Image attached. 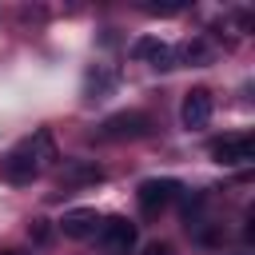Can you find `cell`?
<instances>
[{
	"mask_svg": "<svg viewBox=\"0 0 255 255\" xmlns=\"http://www.w3.org/2000/svg\"><path fill=\"white\" fill-rule=\"evenodd\" d=\"M100 247H104V255H131V247H135V223L131 219H124V215H108V219H100Z\"/></svg>",
	"mask_w": 255,
	"mask_h": 255,
	"instance_id": "obj_1",
	"label": "cell"
},
{
	"mask_svg": "<svg viewBox=\"0 0 255 255\" xmlns=\"http://www.w3.org/2000/svg\"><path fill=\"white\" fill-rule=\"evenodd\" d=\"M179 191H183L179 179H143L139 191H135V199H139V211H143V215H159Z\"/></svg>",
	"mask_w": 255,
	"mask_h": 255,
	"instance_id": "obj_2",
	"label": "cell"
},
{
	"mask_svg": "<svg viewBox=\"0 0 255 255\" xmlns=\"http://www.w3.org/2000/svg\"><path fill=\"white\" fill-rule=\"evenodd\" d=\"M151 131V116L147 112H116L104 120V135L108 139H143Z\"/></svg>",
	"mask_w": 255,
	"mask_h": 255,
	"instance_id": "obj_3",
	"label": "cell"
},
{
	"mask_svg": "<svg viewBox=\"0 0 255 255\" xmlns=\"http://www.w3.org/2000/svg\"><path fill=\"white\" fill-rule=\"evenodd\" d=\"M40 175V163H36V151H32V139L16 143L8 155H4V179L8 183H32Z\"/></svg>",
	"mask_w": 255,
	"mask_h": 255,
	"instance_id": "obj_4",
	"label": "cell"
},
{
	"mask_svg": "<svg viewBox=\"0 0 255 255\" xmlns=\"http://www.w3.org/2000/svg\"><path fill=\"white\" fill-rule=\"evenodd\" d=\"M211 112H215V96H211L207 88H191V92L183 96V104H179V120H183V128H191V131L207 128Z\"/></svg>",
	"mask_w": 255,
	"mask_h": 255,
	"instance_id": "obj_5",
	"label": "cell"
},
{
	"mask_svg": "<svg viewBox=\"0 0 255 255\" xmlns=\"http://www.w3.org/2000/svg\"><path fill=\"white\" fill-rule=\"evenodd\" d=\"M211 159L223 163V167L251 163V159H255V139H251V135H223V139L211 143Z\"/></svg>",
	"mask_w": 255,
	"mask_h": 255,
	"instance_id": "obj_6",
	"label": "cell"
},
{
	"mask_svg": "<svg viewBox=\"0 0 255 255\" xmlns=\"http://www.w3.org/2000/svg\"><path fill=\"white\" fill-rule=\"evenodd\" d=\"M60 231H64L68 239H88V235H96V231H100V215H96V207H72V211H64Z\"/></svg>",
	"mask_w": 255,
	"mask_h": 255,
	"instance_id": "obj_7",
	"label": "cell"
},
{
	"mask_svg": "<svg viewBox=\"0 0 255 255\" xmlns=\"http://www.w3.org/2000/svg\"><path fill=\"white\" fill-rule=\"evenodd\" d=\"M131 56H135V60H147L151 68H175V52H171L163 40H155V36H139V40L131 44Z\"/></svg>",
	"mask_w": 255,
	"mask_h": 255,
	"instance_id": "obj_8",
	"label": "cell"
},
{
	"mask_svg": "<svg viewBox=\"0 0 255 255\" xmlns=\"http://www.w3.org/2000/svg\"><path fill=\"white\" fill-rule=\"evenodd\" d=\"M104 179V167L100 163H88V159H72L64 167V187H84V183H100Z\"/></svg>",
	"mask_w": 255,
	"mask_h": 255,
	"instance_id": "obj_9",
	"label": "cell"
},
{
	"mask_svg": "<svg viewBox=\"0 0 255 255\" xmlns=\"http://www.w3.org/2000/svg\"><path fill=\"white\" fill-rule=\"evenodd\" d=\"M32 151H36V163H40V171L56 163V147H52V135H48V131H36V135H32Z\"/></svg>",
	"mask_w": 255,
	"mask_h": 255,
	"instance_id": "obj_10",
	"label": "cell"
},
{
	"mask_svg": "<svg viewBox=\"0 0 255 255\" xmlns=\"http://www.w3.org/2000/svg\"><path fill=\"white\" fill-rule=\"evenodd\" d=\"M179 60H183V64H203V60H207V48H203L199 40H187V44L179 48Z\"/></svg>",
	"mask_w": 255,
	"mask_h": 255,
	"instance_id": "obj_11",
	"label": "cell"
},
{
	"mask_svg": "<svg viewBox=\"0 0 255 255\" xmlns=\"http://www.w3.org/2000/svg\"><path fill=\"white\" fill-rule=\"evenodd\" d=\"M28 235H32L36 243H48V239H52V227H48V219H32V223H28Z\"/></svg>",
	"mask_w": 255,
	"mask_h": 255,
	"instance_id": "obj_12",
	"label": "cell"
},
{
	"mask_svg": "<svg viewBox=\"0 0 255 255\" xmlns=\"http://www.w3.org/2000/svg\"><path fill=\"white\" fill-rule=\"evenodd\" d=\"M88 84H92V96H88V100H100V92H108V88H112V76H96V72H92V76H88Z\"/></svg>",
	"mask_w": 255,
	"mask_h": 255,
	"instance_id": "obj_13",
	"label": "cell"
},
{
	"mask_svg": "<svg viewBox=\"0 0 255 255\" xmlns=\"http://www.w3.org/2000/svg\"><path fill=\"white\" fill-rule=\"evenodd\" d=\"M143 12H151V16H175V12H183V4H143Z\"/></svg>",
	"mask_w": 255,
	"mask_h": 255,
	"instance_id": "obj_14",
	"label": "cell"
},
{
	"mask_svg": "<svg viewBox=\"0 0 255 255\" xmlns=\"http://www.w3.org/2000/svg\"><path fill=\"white\" fill-rule=\"evenodd\" d=\"M143 255H171V243H163V239H151V243L143 247Z\"/></svg>",
	"mask_w": 255,
	"mask_h": 255,
	"instance_id": "obj_15",
	"label": "cell"
},
{
	"mask_svg": "<svg viewBox=\"0 0 255 255\" xmlns=\"http://www.w3.org/2000/svg\"><path fill=\"white\" fill-rule=\"evenodd\" d=\"M0 255H32V251H24V247H4Z\"/></svg>",
	"mask_w": 255,
	"mask_h": 255,
	"instance_id": "obj_16",
	"label": "cell"
}]
</instances>
